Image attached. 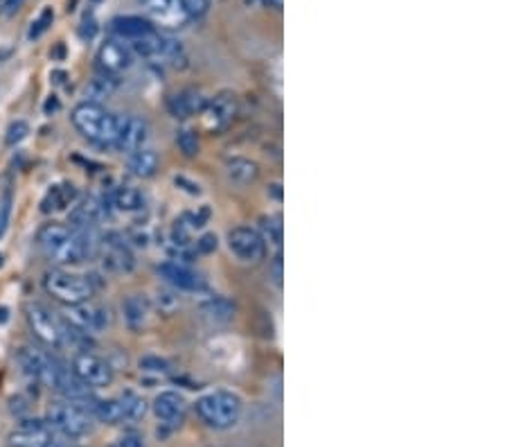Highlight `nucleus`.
Returning a JSON list of instances; mask_svg holds the SVG:
<instances>
[{
    "instance_id": "obj_1",
    "label": "nucleus",
    "mask_w": 507,
    "mask_h": 447,
    "mask_svg": "<svg viewBox=\"0 0 507 447\" xmlns=\"http://www.w3.org/2000/svg\"><path fill=\"white\" fill-rule=\"evenodd\" d=\"M37 244L41 251L45 253V258L54 264H79L84 260L95 258L99 253L97 235L93 228H72L65 223L50 221L43 223L37 233Z\"/></svg>"
},
{
    "instance_id": "obj_2",
    "label": "nucleus",
    "mask_w": 507,
    "mask_h": 447,
    "mask_svg": "<svg viewBox=\"0 0 507 447\" xmlns=\"http://www.w3.org/2000/svg\"><path fill=\"white\" fill-rule=\"evenodd\" d=\"M70 120L74 129L99 147H115L118 140V115H113L97 102H81L72 109Z\"/></svg>"
},
{
    "instance_id": "obj_3",
    "label": "nucleus",
    "mask_w": 507,
    "mask_h": 447,
    "mask_svg": "<svg viewBox=\"0 0 507 447\" xmlns=\"http://www.w3.org/2000/svg\"><path fill=\"white\" fill-rule=\"evenodd\" d=\"M194 411L203 425L212 429H230L242 418V400L232 391H212L198 397Z\"/></svg>"
},
{
    "instance_id": "obj_4",
    "label": "nucleus",
    "mask_w": 507,
    "mask_h": 447,
    "mask_svg": "<svg viewBox=\"0 0 507 447\" xmlns=\"http://www.w3.org/2000/svg\"><path fill=\"white\" fill-rule=\"evenodd\" d=\"M43 287L54 301H59L65 308H68V305L90 301L95 294L93 280L86 276H79V273L63 271V269H54V271L45 273Z\"/></svg>"
},
{
    "instance_id": "obj_5",
    "label": "nucleus",
    "mask_w": 507,
    "mask_h": 447,
    "mask_svg": "<svg viewBox=\"0 0 507 447\" xmlns=\"http://www.w3.org/2000/svg\"><path fill=\"white\" fill-rule=\"evenodd\" d=\"M25 319H28L32 335L43 346L54 348V350L68 346V323L61 321L54 312H50L45 305L30 303L25 308Z\"/></svg>"
},
{
    "instance_id": "obj_6",
    "label": "nucleus",
    "mask_w": 507,
    "mask_h": 447,
    "mask_svg": "<svg viewBox=\"0 0 507 447\" xmlns=\"http://www.w3.org/2000/svg\"><path fill=\"white\" fill-rule=\"evenodd\" d=\"M93 420H95L93 411H88L68 400L54 402L52 407L48 409V425L68 438H81V436L90 434L95 427Z\"/></svg>"
},
{
    "instance_id": "obj_7",
    "label": "nucleus",
    "mask_w": 507,
    "mask_h": 447,
    "mask_svg": "<svg viewBox=\"0 0 507 447\" xmlns=\"http://www.w3.org/2000/svg\"><path fill=\"white\" fill-rule=\"evenodd\" d=\"M239 113V99L232 90H221L219 95L207 99L203 111H201V122L210 134H221L226 131L232 122H235Z\"/></svg>"
},
{
    "instance_id": "obj_8",
    "label": "nucleus",
    "mask_w": 507,
    "mask_h": 447,
    "mask_svg": "<svg viewBox=\"0 0 507 447\" xmlns=\"http://www.w3.org/2000/svg\"><path fill=\"white\" fill-rule=\"evenodd\" d=\"M70 368L88 388H104V386L113 384L111 364L90 350H81L74 355L70 361Z\"/></svg>"
},
{
    "instance_id": "obj_9",
    "label": "nucleus",
    "mask_w": 507,
    "mask_h": 447,
    "mask_svg": "<svg viewBox=\"0 0 507 447\" xmlns=\"http://www.w3.org/2000/svg\"><path fill=\"white\" fill-rule=\"evenodd\" d=\"M65 310H68L65 321H68L74 330H79V332H84V335H99L111 326V312L95 301L68 305Z\"/></svg>"
},
{
    "instance_id": "obj_10",
    "label": "nucleus",
    "mask_w": 507,
    "mask_h": 447,
    "mask_svg": "<svg viewBox=\"0 0 507 447\" xmlns=\"http://www.w3.org/2000/svg\"><path fill=\"white\" fill-rule=\"evenodd\" d=\"M228 248L242 262H260L266 253V242L260 230L251 226H237L228 233Z\"/></svg>"
},
{
    "instance_id": "obj_11",
    "label": "nucleus",
    "mask_w": 507,
    "mask_h": 447,
    "mask_svg": "<svg viewBox=\"0 0 507 447\" xmlns=\"http://www.w3.org/2000/svg\"><path fill=\"white\" fill-rule=\"evenodd\" d=\"M158 273L167 285H172L176 292H189V294H203L207 292L205 278L198 271L189 269L183 262H163L158 264Z\"/></svg>"
},
{
    "instance_id": "obj_12",
    "label": "nucleus",
    "mask_w": 507,
    "mask_h": 447,
    "mask_svg": "<svg viewBox=\"0 0 507 447\" xmlns=\"http://www.w3.org/2000/svg\"><path fill=\"white\" fill-rule=\"evenodd\" d=\"M140 3H143L149 19L161 25V28L180 30L183 25L192 21L183 0H140Z\"/></svg>"
},
{
    "instance_id": "obj_13",
    "label": "nucleus",
    "mask_w": 507,
    "mask_h": 447,
    "mask_svg": "<svg viewBox=\"0 0 507 447\" xmlns=\"http://www.w3.org/2000/svg\"><path fill=\"white\" fill-rule=\"evenodd\" d=\"M149 140V124L138 115H118V140L115 149L120 152H136Z\"/></svg>"
},
{
    "instance_id": "obj_14",
    "label": "nucleus",
    "mask_w": 507,
    "mask_h": 447,
    "mask_svg": "<svg viewBox=\"0 0 507 447\" xmlns=\"http://www.w3.org/2000/svg\"><path fill=\"white\" fill-rule=\"evenodd\" d=\"M56 357L52 355H48L43 350H39V348H32V346H23L19 350V364L23 372H28L30 377L39 379L41 384H50V379H52V372L56 368Z\"/></svg>"
},
{
    "instance_id": "obj_15",
    "label": "nucleus",
    "mask_w": 507,
    "mask_h": 447,
    "mask_svg": "<svg viewBox=\"0 0 507 447\" xmlns=\"http://www.w3.org/2000/svg\"><path fill=\"white\" fill-rule=\"evenodd\" d=\"M133 61V52L131 48H127L120 41H106L102 48L97 50V66L104 74H111V77H118L120 72H124Z\"/></svg>"
},
{
    "instance_id": "obj_16",
    "label": "nucleus",
    "mask_w": 507,
    "mask_h": 447,
    "mask_svg": "<svg viewBox=\"0 0 507 447\" xmlns=\"http://www.w3.org/2000/svg\"><path fill=\"white\" fill-rule=\"evenodd\" d=\"M10 441L12 447H45L52 441V427L43 420H21V425L12 432Z\"/></svg>"
},
{
    "instance_id": "obj_17",
    "label": "nucleus",
    "mask_w": 507,
    "mask_h": 447,
    "mask_svg": "<svg viewBox=\"0 0 507 447\" xmlns=\"http://www.w3.org/2000/svg\"><path fill=\"white\" fill-rule=\"evenodd\" d=\"M102 255V264L106 271L111 273H129L136 267V260H133V253L129 251V246L120 242V239L109 237V242H104V246H99V253Z\"/></svg>"
},
{
    "instance_id": "obj_18",
    "label": "nucleus",
    "mask_w": 507,
    "mask_h": 447,
    "mask_svg": "<svg viewBox=\"0 0 507 447\" xmlns=\"http://www.w3.org/2000/svg\"><path fill=\"white\" fill-rule=\"evenodd\" d=\"M154 413L158 416V420H163V425L176 427L185 420L187 404L183 400V395H178L176 391H163L154 400Z\"/></svg>"
},
{
    "instance_id": "obj_19",
    "label": "nucleus",
    "mask_w": 507,
    "mask_h": 447,
    "mask_svg": "<svg viewBox=\"0 0 507 447\" xmlns=\"http://www.w3.org/2000/svg\"><path fill=\"white\" fill-rule=\"evenodd\" d=\"M207 99L198 93L194 88H185V90H178V93H174L169 99H167V109L172 113V118L176 120H187L192 118V115H198L203 111Z\"/></svg>"
},
{
    "instance_id": "obj_20",
    "label": "nucleus",
    "mask_w": 507,
    "mask_h": 447,
    "mask_svg": "<svg viewBox=\"0 0 507 447\" xmlns=\"http://www.w3.org/2000/svg\"><path fill=\"white\" fill-rule=\"evenodd\" d=\"M111 32L122 41H140L145 37H152L156 28L149 19L143 16H118V19L111 21Z\"/></svg>"
},
{
    "instance_id": "obj_21",
    "label": "nucleus",
    "mask_w": 507,
    "mask_h": 447,
    "mask_svg": "<svg viewBox=\"0 0 507 447\" xmlns=\"http://www.w3.org/2000/svg\"><path fill=\"white\" fill-rule=\"evenodd\" d=\"M122 312H124V319H127L129 328L133 330H140L145 328L149 319H152V303H149V298L143 296V294H131L127 301L122 303Z\"/></svg>"
},
{
    "instance_id": "obj_22",
    "label": "nucleus",
    "mask_w": 507,
    "mask_h": 447,
    "mask_svg": "<svg viewBox=\"0 0 507 447\" xmlns=\"http://www.w3.org/2000/svg\"><path fill=\"white\" fill-rule=\"evenodd\" d=\"M102 217H104V206H102V201H99V199L88 197L79 206H74V208H72V212H70V223H72V228H79V230L95 228L97 221L102 219Z\"/></svg>"
},
{
    "instance_id": "obj_23",
    "label": "nucleus",
    "mask_w": 507,
    "mask_h": 447,
    "mask_svg": "<svg viewBox=\"0 0 507 447\" xmlns=\"http://www.w3.org/2000/svg\"><path fill=\"white\" fill-rule=\"evenodd\" d=\"M226 174L230 181H235L239 186H251L260 179V165L251 159H242V156H235V159L226 161Z\"/></svg>"
},
{
    "instance_id": "obj_24",
    "label": "nucleus",
    "mask_w": 507,
    "mask_h": 447,
    "mask_svg": "<svg viewBox=\"0 0 507 447\" xmlns=\"http://www.w3.org/2000/svg\"><path fill=\"white\" fill-rule=\"evenodd\" d=\"M77 199V190L70 183H61V186H52L48 190V195L43 197V201H41V212H59V210H65L68 206Z\"/></svg>"
},
{
    "instance_id": "obj_25",
    "label": "nucleus",
    "mask_w": 507,
    "mask_h": 447,
    "mask_svg": "<svg viewBox=\"0 0 507 447\" xmlns=\"http://www.w3.org/2000/svg\"><path fill=\"white\" fill-rule=\"evenodd\" d=\"M235 303L226 296H212L201 303V314L210 323H230L235 319Z\"/></svg>"
},
{
    "instance_id": "obj_26",
    "label": "nucleus",
    "mask_w": 507,
    "mask_h": 447,
    "mask_svg": "<svg viewBox=\"0 0 507 447\" xmlns=\"http://www.w3.org/2000/svg\"><path fill=\"white\" fill-rule=\"evenodd\" d=\"M129 170L140 179L154 177L158 170V154L149 147H140L129 156Z\"/></svg>"
},
{
    "instance_id": "obj_27",
    "label": "nucleus",
    "mask_w": 507,
    "mask_h": 447,
    "mask_svg": "<svg viewBox=\"0 0 507 447\" xmlns=\"http://www.w3.org/2000/svg\"><path fill=\"white\" fill-rule=\"evenodd\" d=\"M111 201L122 212H138L145 208V195L133 186H120L113 190Z\"/></svg>"
},
{
    "instance_id": "obj_28",
    "label": "nucleus",
    "mask_w": 507,
    "mask_h": 447,
    "mask_svg": "<svg viewBox=\"0 0 507 447\" xmlns=\"http://www.w3.org/2000/svg\"><path fill=\"white\" fill-rule=\"evenodd\" d=\"M118 88V79L115 77H111V74H95L93 79H90V84L86 86V97H88V102H97L99 104V99H104V97H109L113 90Z\"/></svg>"
},
{
    "instance_id": "obj_29",
    "label": "nucleus",
    "mask_w": 507,
    "mask_h": 447,
    "mask_svg": "<svg viewBox=\"0 0 507 447\" xmlns=\"http://www.w3.org/2000/svg\"><path fill=\"white\" fill-rule=\"evenodd\" d=\"M93 416L97 420L106 422V425H118V422L124 420V411H122L120 400H95Z\"/></svg>"
},
{
    "instance_id": "obj_30",
    "label": "nucleus",
    "mask_w": 507,
    "mask_h": 447,
    "mask_svg": "<svg viewBox=\"0 0 507 447\" xmlns=\"http://www.w3.org/2000/svg\"><path fill=\"white\" fill-rule=\"evenodd\" d=\"M120 404H122V411H124V420H140L145 418L147 413V402L145 397H140L138 393L133 391H124L120 397Z\"/></svg>"
},
{
    "instance_id": "obj_31",
    "label": "nucleus",
    "mask_w": 507,
    "mask_h": 447,
    "mask_svg": "<svg viewBox=\"0 0 507 447\" xmlns=\"http://www.w3.org/2000/svg\"><path fill=\"white\" fill-rule=\"evenodd\" d=\"M260 230H262V239L264 242H271L280 246L282 244V233H284V226H282V217L280 215H266L260 219Z\"/></svg>"
},
{
    "instance_id": "obj_32",
    "label": "nucleus",
    "mask_w": 507,
    "mask_h": 447,
    "mask_svg": "<svg viewBox=\"0 0 507 447\" xmlns=\"http://www.w3.org/2000/svg\"><path fill=\"white\" fill-rule=\"evenodd\" d=\"M176 145L187 159H194V156L198 154V138H196L194 131H189V129L176 131Z\"/></svg>"
},
{
    "instance_id": "obj_33",
    "label": "nucleus",
    "mask_w": 507,
    "mask_h": 447,
    "mask_svg": "<svg viewBox=\"0 0 507 447\" xmlns=\"http://www.w3.org/2000/svg\"><path fill=\"white\" fill-rule=\"evenodd\" d=\"M52 21H54V12H52V7H45L43 12H41V16L39 19L32 23V28H30V32H28V39H39V37H43L45 32H48V28L50 25H52Z\"/></svg>"
},
{
    "instance_id": "obj_34",
    "label": "nucleus",
    "mask_w": 507,
    "mask_h": 447,
    "mask_svg": "<svg viewBox=\"0 0 507 447\" xmlns=\"http://www.w3.org/2000/svg\"><path fill=\"white\" fill-rule=\"evenodd\" d=\"M30 134V124L23 122V120H16L10 124V129H7V145H19L21 140H25Z\"/></svg>"
},
{
    "instance_id": "obj_35",
    "label": "nucleus",
    "mask_w": 507,
    "mask_h": 447,
    "mask_svg": "<svg viewBox=\"0 0 507 447\" xmlns=\"http://www.w3.org/2000/svg\"><path fill=\"white\" fill-rule=\"evenodd\" d=\"M140 368L147 370V372H169V361H165L161 357H143L140 359Z\"/></svg>"
},
{
    "instance_id": "obj_36",
    "label": "nucleus",
    "mask_w": 507,
    "mask_h": 447,
    "mask_svg": "<svg viewBox=\"0 0 507 447\" xmlns=\"http://www.w3.org/2000/svg\"><path fill=\"white\" fill-rule=\"evenodd\" d=\"M183 5H185L189 19H201L210 10V0H183Z\"/></svg>"
},
{
    "instance_id": "obj_37",
    "label": "nucleus",
    "mask_w": 507,
    "mask_h": 447,
    "mask_svg": "<svg viewBox=\"0 0 507 447\" xmlns=\"http://www.w3.org/2000/svg\"><path fill=\"white\" fill-rule=\"evenodd\" d=\"M10 210H12V190L5 188L3 192V201H0V235L7 226V219H10Z\"/></svg>"
},
{
    "instance_id": "obj_38",
    "label": "nucleus",
    "mask_w": 507,
    "mask_h": 447,
    "mask_svg": "<svg viewBox=\"0 0 507 447\" xmlns=\"http://www.w3.org/2000/svg\"><path fill=\"white\" fill-rule=\"evenodd\" d=\"M111 447H147V445H145V441L138 434H124Z\"/></svg>"
},
{
    "instance_id": "obj_39",
    "label": "nucleus",
    "mask_w": 507,
    "mask_h": 447,
    "mask_svg": "<svg viewBox=\"0 0 507 447\" xmlns=\"http://www.w3.org/2000/svg\"><path fill=\"white\" fill-rule=\"evenodd\" d=\"M217 242H219L217 235L207 233V235H203V237L196 242V251H198V253H212L214 248H217Z\"/></svg>"
},
{
    "instance_id": "obj_40",
    "label": "nucleus",
    "mask_w": 507,
    "mask_h": 447,
    "mask_svg": "<svg viewBox=\"0 0 507 447\" xmlns=\"http://www.w3.org/2000/svg\"><path fill=\"white\" fill-rule=\"evenodd\" d=\"M282 255L278 253L276 255V260H273V264H271V273H273V283H276L278 287H282Z\"/></svg>"
},
{
    "instance_id": "obj_41",
    "label": "nucleus",
    "mask_w": 507,
    "mask_h": 447,
    "mask_svg": "<svg viewBox=\"0 0 507 447\" xmlns=\"http://www.w3.org/2000/svg\"><path fill=\"white\" fill-rule=\"evenodd\" d=\"M95 32H97V25L93 19H90V21H84V28L79 30V34H81V39H93Z\"/></svg>"
},
{
    "instance_id": "obj_42",
    "label": "nucleus",
    "mask_w": 507,
    "mask_h": 447,
    "mask_svg": "<svg viewBox=\"0 0 507 447\" xmlns=\"http://www.w3.org/2000/svg\"><path fill=\"white\" fill-rule=\"evenodd\" d=\"M59 109H61V104H59V99H56V95H50V97H48V102H45V106H43L45 115L54 113V111H59Z\"/></svg>"
},
{
    "instance_id": "obj_43",
    "label": "nucleus",
    "mask_w": 507,
    "mask_h": 447,
    "mask_svg": "<svg viewBox=\"0 0 507 447\" xmlns=\"http://www.w3.org/2000/svg\"><path fill=\"white\" fill-rule=\"evenodd\" d=\"M23 5V0H5V14L12 16L14 12H19Z\"/></svg>"
},
{
    "instance_id": "obj_44",
    "label": "nucleus",
    "mask_w": 507,
    "mask_h": 447,
    "mask_svg": "<svg viewBox=\"0 0 507 447\" xmlns=\"http://www.w3.org/2000/svg\"><path fill=\"white\" fill-rule=\"evenodd\" d=\"M52 77H54V84H63V79H65V72L56 70V72H52Z\"/></svg>"
},
{
    "instance_id": "obj_45",
    "label": "nucleus",
    "mask_w": 507,
    "mask_h": 447,
    "mask_svg": "<svg viewBox=\"0 0 507 447\" xmlns=\"http://www.w3.org/2000/svg\"><path fill=\"white\" fill-rule=\"evenodd\" d=\"M266 5H271V7H276V10H280L282 7V0H264Z\"/></svg>"
},
{
    "instance_id": "obj_46",
    "label": "nucleus",
    "mask_w": 507,
    "mask_h": 447,
    "mask_svg": "<svg viewBox=\"0 0 507 447\" xmlns=\"http://www.w3.org/2000/svg\"><path fill=\"white\" fill-rule=\"evenodd\" d=\"M0 321H3V323L7 321V310H0Z\"/></svg>"
},
{
    "instance_id": "obj_47",
    "label": "nucleus",
    "mask_w": 507,
    "mask_h": 447,
    "mask_svg": "<svg viewBox=\"0 0 507 447\" xmlns=\"http://www.w3.org/2000/svg\"><path fill=\"white\" fill-rule=\"evenodd\" d=\"M0 7H5V0H0Z\"/></svg>"
},
{
    "instance_id": "obj_48",
    "label": "nucleus",
    "mask_w": 507,
    "mask_h": 447,
    "mask_svg": "<svg viewBox=\"0 0 507 447\" xmlns=\"http://www.w3.org/2000/svg\"><path fill=\"white\" fill-rule=\"evenodd\" d=\"M70 447H74V445H70Z\"/></svg>"
}]
</instances>
